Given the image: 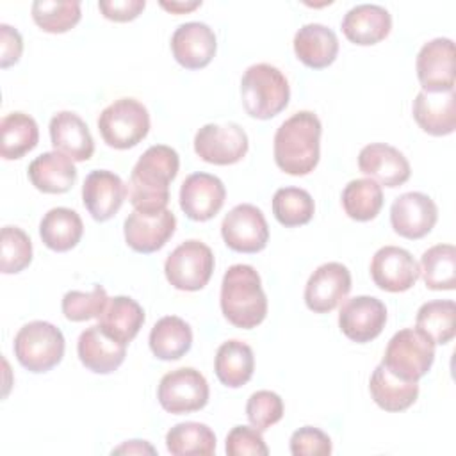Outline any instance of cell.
Wrapping results in <instances>:
<instances>
[{
  "label": "cell",
  "instance_id": "25",
  "mask_svg": "<svg viewBox=\"0 0 456 456\" xmlns=\"http://www.w3.org/2000/svg\"><path fill=\"white\" fill-rule=\"evenodd\" d=\"M413 119L429 135L442 137L456 130V94L420 91L411 105Z\"/></svg>",
  "mask_w": 456,
  "mask_h": 456
},
{
  "label": "cell",
  "instance_id": "24",
  "mask_svg": "<svg viewBox=\"0 0 456 456\" xmlns=\"http://www.w3.org/2000/svg\"><path fill=\"white\" fill-rule=\"evenodd\" d=\"M392 30L390 12L376 4H358L342 18V32L347 41L370 46L383 41Z\"/></svg>",
  "mask_w": 456,
  "mask_h": 456
},
{
  "label": "cell",
  "instance_id": "23",
  "mask_svg": "<svg viewBox=\"0 0 456 456\" xmlns=\"http://www.w3.org/2000/svg\"><path fill=\"white\" fill-rule=\"evenodd\" d=\"M50 141L55 151L64 153L75 162H86L94 153V141L86 121L71 112L61 110L50 119Z\"/></svg>",
  "mask_w": 456,
  "mask_h": 456
},
{
  "label": "cell",
  "instance_id": "10",
  "mask_svg": "<svg viewBox=\"0 0 456 456\" xmlns=\"http://www.w3.org/2000/svg\"><path fill=\"white\" fill-rule=\"evenodd\" d=\"M249 141L246 130L239 123H207L194 135L196 155L216 166H230L242 160L248 153Z\"/></svg>",
  "mask_w": 456,
  "mask_h": 456
},
{
  "label": "cell",
  "instance_id": "45",
  "mask_svg": "<svg viewBox=\"0 0 456 456\" xmlns=\"http://www.w3.org/2000/svg\"><path fill=\"white\" fill-rule=\"evenodd\" d=\"M146 7L144 0H102L98 2L100 12L110 21H132Z\"/></svg>",
  "mask_w": 456,
  "mask_h": 456
},
{
  "label": "cell",
  "instance_id": "27",
  "mask_svg": "<svg viewBox=\"0 0 456 456\" xmlns=\"http://www.w3.org/2000/svg\"><path fill=\"white\" fill-rule=\"evenodd\" d=\"M296 57L312 69H322L333 64L338 53L337 34L322 23H306L294 34Z\"/></svg>",
  "mask_w": 456,
  "mask_h": 456
},
{
  "label": "cell",
  "instance_id": "26",
  "mask_svg": "<svg viewBox=\"0 0 456 456\" xmlns=\"http://www.w3.org/2000/svg\"><path fill=\"white\" fill-rule=\"evenodd\" d=\"M30 183L46 194L68 192L77 182V167L69 157L61 151H45L28 164Z\"/></svg>",
  "mask_w": 456,
  "mask_h": 456
},
{
  "label": "cell",
  "instance_id": "42",
  "mask_svg": "<svg viewBox=\"0 0 456 456\" xmlns=\"http://www.w3.org/2000/svg\"><path fill=\"white\" fill-rule=\"evenodd\" d=\"M283 401L276 392L271 390H256L249 395L246 403V415L253 428L258 431H265L283 417Z\"/></svg>",
  "mask_w": 456,
  "mask_h": 456
},
{
  "label": "cell",
  "instance_id": "6",
  "mask_svg": "<svg viewBox=\"0 0 456 456\" xmlns=\"http://www.w3.org/2000/svg\"><path fill=\"white\" fill-rule=\"evenodd\" d=\"M435 342L417 328H404L388 340L381 363L397 378L419 381L435 362Z\"/></svg>",
  "mask_w": 456,
  "mask_h": 456
},
{
  "label": "cell",
  "instance_id": "5",
  "mask_svg": "<svg viewBox=\"0 0 456 456\" xmlns=\"http://www.w3.org/2000/svg\"><path fill=\"white\" fill-rule=\"evenodd\" d=\"M12 349L21 367L41 374L61 363L66 342L62 331L52 322L32 321L18 330Z\"/></svg>",
  "mask_w": 456,
  "mask_h": 456
},
{
  "label": "cell",
  "instance_id": "8",
  "mask_svg": "<svg viewBox=\"0 0 456 456\" xmlns=\"http://www.w3.org/2000/svg\"><path fill=\"white\" fill-rule=\"evenodd\" d=\"M214 265L212 249L198 239H189L167 255L164 274L176 290L196 292L210 281Z\"/></svg>",
  "mask_w": 456,
  "mask_h": 456
},
{
  "label": "cell",
  "instance_id": "48",
  "mask_svg": "<svg viewBox=\"0 0 456 456\" xmlns=\"http://www.w3.org/2000/svg\"><path fill=\"white\" fill-rule=\"evenodd\" d=\"M200 5H201V0H192V2H180V0L166 2V0H162L160 2V7L169 11V12H173V14H185V12L194 11Z\"/></svg>",
  "mask_w": 456,
  "mask_h": 456
},
{
  "label": "cell",
  "instance_id": "9",
  "mask_svg": "<svg viewBox=\"0 0 456 456\" xmlns=\"http://www.w3.org/2000/svg\"><path fill=\"white\" fill-rule=\"evenodd\" d=\"M208 395V383L194 367H180L166 372L157 388L160 406L173 415L192 413L205 408Z\"/></svg>",
  "mask_w": 456,
  "mask_h": 456
},
{
  "label": "cell",
  "instance_id": "12",
  "mask_svg": "<svg viewBox=\"0 0 456 456\" xmlns=\"http://www.w3.org/2000/svg\"><path fill=\"white\" fill-rule=\"evenodd\" d=\"M417 78L426 93L454 91V43L435 37L422 45L415 61Z\"/></svg>",
  "mask_w": 456,
  "mask_h": 456
},
{
  "label": "cell",
  "instance_id": "37",
  "mask_svg": "<svg viewBox=\"0 0 456 456\" xmlns=\"http://www.w3.org/2000/svg\"><path fill=\"white\" fill-rule=\"evenodd\" d=\"M415 328L435 344H447L456 335V305L452 299H435L417 310Z\"/></svg>",
  "mask_w": 456,
  "mask_h": 456
},
{
  "label": "cell",
  "instance_id": "7",
  "mask_svg": "<svg viewBox=\"0 0 456 456\" xmlns=\"http://www.w3.org/2000/svg\"><path fill=\"white\" fill-rule=\"evenodd\" d=\"M98 130L107 146L116 150L134 148L150 132V112L135 98H118L102 110Z\"/></svg>",
  "mask_w": 456,
  "mask_h": 456
},
{
  "label": "cell",
  "instance_id": "32",
  "mask_svg": "<svg viewBox=\"0 0 456 456\" xmlns=\"http://www.w3.org/2000/svg\"><path fill=\"white\" fill-rule=\"evenodd\" d=\"M148 342L151 353L159 360H178L189 353L192 346V330L183 319L176 315H166L153 324Z\"/></svg>",
  "mask_w": 456,
  "mask_h": 456
},
{
  "label": "cell",
  "instance_id": "1",
  "mask_svg": "<svg viewBox=\"0 0 456 456\" xmlns=\"http://www.w3.org/2000/svg\"><path fill=\"white\" fill-rule=\"evenodd\" d=\"M180 157L166 144L150 146L130 173L128 194L134 210L160 212L169 201V183L176 178Z\"/></svg>",
  "mask_w": 456,
  "mask_h": 456
},
{
  "label": "cell",
  "instance_id": "46",
  "mask_svg": "<svg viewBox=\"0 0 456 456\" xmlns=\"http://www.w3.org/2000/svg\"><path fill=\"white\" fill-rule=\"evenodd\" d=\"M23 52V39L21 34L7 25L0 23V68H9L16 64Z\"/></svg>",
  "mask_w": 456,
  "mask_h": 456
},
{
  "label": "cell",
  "instance_id": "2",
  "mask_svg": "<svg viewBox=\"0 0 456 456\" xmlns=\"http://www.w3.org/2000/svg\"><path fill=\"white\" fill-rule=\"evenodd\" d=\"M322 125L312 110H299L287 118L274 134V162L292 176L312 173L321 157Z\"/></svg>",
  "mask_w": 456,
  "mask_h": 456
},
{
  "label": "cell",
  "instance_id": "39",
  "mask_svg": "<svg viewBox=\"0 0 456 456\" xmlns=\"http://www.w3.org/2000/svg\"><path fill=\"white\" fill-rule=\"evenodd\" d=\"M82 18L78 0H36L32 4L34 23L48 34H64Z\"/></svg>",
  "mask_w": 456,
  "mask_h": 456
},
{
  "label": "cell",
  "instance_id": "14",
  "mask_svg": "<svg viewBox=\"0 0 456 456\" xmlns=\"http://www.w3.org/2000/svg\"><path fill=\"white\" fill-rule=\"evenodd\" d=\"M387 324V306L374 296H354L338 312L340 331L356 344L374 340Z\"/></svg>",
  "mask_w": 456,
  "mask_h": 456
},
{
  "label": "cell",
  "instance_id": "13",
  "mask_svg": "<svg viewBox=\"0 0 456 456\" xmlns=\"http://www.w3.org/2000/svg\"><path fill=\"white\" fill-rule=\"evenodd\" d=\"M176 230V217L169 208L160 212L134 210L123 223L125 240L137 253H155L166 246Z\"/></svg>",
  "mask_w": 456,
  "mask_h": 456
},
{
  "label": "cell",
  "instance_id": "16",
  "mask_svg": "<svg viewBox=\"0 0 456 456\" xmlns=\"http://www.w3.org/2000/svg\"><path fill=\"white\" fill-rule=\"evenodd\" d=\"M419 276V264L404 248L383 246L370 260V278L381 290L404 292L415 285Z\"/></svg>",
  "mask_w": 456,
  "mask_h": 456
},
{
  "label": "cell",
  "instance_id": "47",
  "mask_svg": "<svg viewBox=\"0 0 456 456\" xmlns=\"http://www.w3.org/2000/svg\"><path fill=\"white\" fill-rule=\"evenodd\" d=\"M155 454V449L146 440H128L119 447L112 449V454Z\"/></svg>",
  "mask_w": 456,
  "mask_h": 456
},
{
  "label": "cell",
  "instance_id": "18",
  "mask_svg": "<svg viewBox=\"0 0 456 456\" xmlns=\"http://www.w3.org/2000/svg\"><path fill=\"white\" fill-rule=\"evenodd\" d=\"M224 183L210 173H192L180 187V208L192 221L212 219L224 205Z\"/></svg>",
  "mask_w": 456,
  "mask_h": 456
},
{
  "label": "cell",
  "instance_id": "41",
  "mask_svg": "<svg viewBox=\"0 0 456 456\" xmlns=\"http://www.w3.org/2000/svg\"><path fill=\"white\" fill-rule=\"evenodd\" d=\"M109 301L107 290L102 285H94L89 292L69 290L62 296V314L71 322H82L89 319H98L102 310Z\"/></svg>",
  "mask_w": 456,
  "mask_h": 456
},
{
  "label": "cell",
  "instance_id": "36",
  "mask_svg": "<svg viewBox=\"0 0 456 456\" xmlns=\"http://www.w3.org/2000/svg\"><path fill=\"white\" fill-rule=\"evenodd\" d=\"M166 447L173 456H210L216 452V435L203 422H180L166 433Z\"/></svg>",
  "mask_w": 456,
  "mask_h": 456
},
{
  "label": "cell",
  "instance_id": "22",
  "mask_svg": "<svg viewBox=\"0 0 456 456\" xmlns=\"http://www.w3.org/2000/svg\"><path fill=\"white\" fill-rule=\"evenodd\" d=\"M80 363L94 374L114 372L126 356V344L109 337L98 324L84 330L77 342Z\"/></svg>",
  "mask_w": 456,
  "mask_h": 456
},
{
  "label": "cell",
  "instance_id": "21",
  "mask_svg": "<svg viewBox=\"0 0 456 456\" xmlns=\"http://www.w3.org/2000/svg\"><path fill=\"white\" fill-rule=\"evenodd\" d=\"M358 169L385 187H399L410 180L411 167L397 148L385 142H370L358 153Z\"/></svg>",
  "mask_w": 456,
  "mask_h": 456
},
{
  "label": "cell",
  "instance_id": "3",
  "mask_svg": "<svg viewBox=\"0 0 456 456\" xmlns=\"http://www.w3.org/2000/svg\"><path fill=\"white\" fill-rule=\"evenodd\" d=\"M221 312L235 328L253 330L267 315V296L260 274L253 265L235 264L221 281Z\"/></svg>",
  "mask_w": 456,
  "mask_h": 456
},
{
  "label": "cell",
  "instance_id": "30",
  "mask_svg": "<svg viewBox=\"0 0 456 456\" xmlns=\"http://www.w3.org/2000/svg\"><path fill=\"white\" fill-rule=\"evenodd\" d=\"M84 233L80 216L68 207L50 208L39 223V237L43 244L57 253L73 249Z\"/></svg>",
  "mask_w": 456,
  "mask_h": 456
},
{
  "label": "cell",
  "instance_id": "34",
  "mask_svg": "<svg viewBox=\"0 0 456 456\" xmlns=\"http://www.w3.org/2000/svg\"><path fill=\"white\" fill-rule=\"evenodd\" d=\"M420 274L431 290H454L456 287V248L435 244L420 256Z\"/></svg>",
  "mask_w": 456,
  "mask_h": 456
},
{
  "label": "cell",
  "instance_id": "31",
  "mask_svg": "<svg viewBox=\"0 0 456 456\" xmlns=\"http://www.w3.org/2000/svg\"><path fill=\"white\" fill-rule=\"evenodd\" d=\"M214 370L217 379L228 388L246 385L255 370L253 349L242 340H226L217 347L214 358Z\"/></svg>",
  "mask_w": 456,
  "mask_h": 456
},
{
  "label": "cell",
  "instance_id": "11",
  "mask_svg": "<svg viewBox=\"0 0 456 456\" xmlns=\"http://www.w3.org/2000/svg\"><path fill=\"white\" fill-rule=\"evenodd\" d=\"M221 235L224 244L237 253H258L267 246L269 226L258 207L240 203L224 216Z\"/></svg>",
  "mask_w": 456,
  "mask_h": 456
},
{
  "label": "cell",
  "instance_id": "20",
  "mask_svg": "<svg viewBox=\"0 0 456 456\" xmlns=\"http://www.w3.org/2000/svg\"><path fill=\"white\" fill-rule=\"evenodd\" d=\"M217 50L214 30L201 21H187L175 28L171 52L175 61L185 69H201L210 64Z\"/></svg>",
  "mask_w": 456,
  "mask_h": 456
},
{
  "label": "cell",
  "instance_id": "35",
  "mask_svg": "<svg viewBox=\"0 0 456 456\" xmlns=\"http://www.w3.org/2000/svg\"><path fill=\"white\" fill-rule=\"evenodd\" d=\"M344 212L360 223L374 219L383 207L381 185L370 178L351 180L340 196Z\"/></svg>",
  "mask_w": 456,
  "mask_h": 456
},
{
  "label": "cell",
  "instance_id": "15",
  "mask_svg": "<svg viewBox=\"0 0 456 456\" xmlns=\"http://www.w3.org/2000/svg\"><path fill=\"white\" fill-rule=\"evenodd\" d=\"M351 290V273L340 262L319 265L305 285V303L315 314L335 310Z\"/></svg>",
  "mask_w": 456,
  "mask_h": 456
},
{
  "label": "cell",
  "instance_id": "19",
  "mask_svg": "<svg viewBox=\"0 0 456 456\" xmlns=\"http://www.w3.org/2000/svg\"><path fill=\"white\" fill-rule=\"evenodd\" d=\"M125 182L112 171L94 169L82 185V203L94 221H109L114 217L126 200Z\"/></svg>",
  "mask_w": 456,
  "mask_h": 456
},
{
  "label": "cell",
  "instance_id": "44",
  "mask_svg": "<svg viewBox=\"0 0 456 456\" xmlns=\"http://www.w3.org/2000/svg\"><path fill=\"white\" fill-rule=\"evenodd\" d=\"M331 449V438L314 426H303L290 436V452L294 456H328Z\"/></svg>",
  "mask_w": 456,
  "mask_h": 456
},
{
  "label": "cell",
  "instance_id": "29",
  "mask_svg": "<svg viewBox=\"0 0 456 456\" xmlns=\"http://www.w3.org/2000/svg\"><path fill=\"white\" fill-rule=\"evenodd\" d=\"M369 392L374 403L385 411H404L419 397L417 381H406L379 363L369 379Z\"/></svg>",
  "mask_w": 456,
  "mask_h": 456
},
{
  "label": "cell",
  "instance_id": "28",
  "mask_svg": "<svg viewBox=\"0 0 456 456\" xmlns=\"http://www.w3.org/2000/svg\"><path fill=\"white\" fill-rule=\"evenodd\" d=\"M142 306L128 296L109 297L105 308L98 315V326L112 338L130 344L144 324Z\"/></svg>",
  "mask_w": 456,
  "mask_h": 456
},
{
  "label": "cell",
  "instance_id": "33",
  "mask_svg": "<svg viewBox=\"0 0 456 456\" xmlns=\"http://www.w3.org/2000/svg\"><path fill=\"white\" fill-rule=\"evenodd\" d=\"M0 155L5 160H16L37 146L39 128L32 116L9 112L0 121Z\"/></svg>",
  "mask_w": 456,
  "mask_h": 456
},
{
  "label": "cell",
  "instance_id": "38",
  "mask_svg": "<svg viewBox=\"0 0 456 456\" xmlns=\"http://www.w3.org/2000/svg\"><path fill=\"white\" fill-rule=\"evenodd\" d=\"M273 214L285 228L303 226L312 221L315 203L308 191L301 187H281L273 196Z\"/></svg>",
  "mask_w": 456,
  "mask_h": 456
},
{
  "label": "cell",
  "instance_id": "40",
  "mask_svg": "<svg viewBox=\"0 0 456 456\" xmlns=\"http://www.w3.org/2000/svg\"><path fill=\"white\" fill-rule=\"evenodd\" d=\"M32 262V240L18 226H4L0 233V271L16 274Z\"/></svg>",
  "mask_w": 456,
  "mask_h": 456
},
{
  "label": "cell",
  "instance_id": "4",
  "mask_svg": "<svg viewBox=\"0 0 456 456\" xmlns=\"http://www.w3.org/2000/svg\"><path fill=\"white\" fill-rule=\"evenodd\" d=\"M240 98L244 110L251 118L271 119L289 105L290 86L276 66L258 62L244 71L240 78Z\"/></svg>",
  "mask_w": 456,
  "mask_h": 456
},
{
  "label": "cell",
  "instance_id": "17",
  "mask_svg": "<svg viewBox=\"0 0 456 456\" xmlns=\"http://www.w3.org/2000/svg\"><path fill=\"white\" fill-rule=\"evenodd\" d=\"M436 203L424 192H404L390 207V224L404 239L426 237L436 224Z\"/></svg>",
  "mask_w": 456,
  "mask_h": 456
},
{
  "label": "cell",
  "instance_id": "43",
  "mask_svg": "<svg viewBox=\"0 0 456 456\" xmlns=\"http://www.w3.org/2000/svg\"><path fill=\"white\" fill-rule=\"evenodd\" d=\"M228 456H267L269 447L264 442L262 431L253 426H235L226 435L224 444Z\"/></svg>",
  "mask_w": 456,
  "mask_h": 456
}]
</instances>
